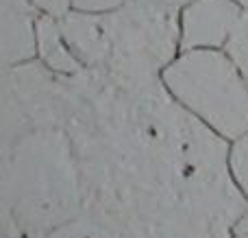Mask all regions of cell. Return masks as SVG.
Segmentation results:
<instances>
[{"instance_id":"obj_1","label":"cell","mask_w":248,"mask_h":238,"mask_svg":"<svg viewBox=\"0 0 248 238\" xmlns=\"http://www.w3.org/2000/svg\"><path fill=\"white\" fill-rule=\"evenodd\" d=\"M63 129L81 166L85 210L141 238L237 223L248 210L231 173V142L176 103L163 81L126 85L81 70L68 77Z\"/></svg>"},{"instance_id":"obj_2","label":"cell","mask_w":248,"mask_h":238,"mask_svg":"<svg viewBox=\"0 0 248 238\" xmlns=\"http://www.w3.org/2000/svg\"><path fill=\"white\" fill-rule=\"evenodd\" d=\"M2 238H24L85 210L78 157L63 127H35L0 144Z\"/></svg>"},{"instance_id":"obj_3","label":"cell","mask_w":248,"mask_h":238,"mask_svg":"<svg viewBox=\"0 0 248 238\" xmlns=\"http://www.w3.org/2000/svg\"><path fill=\"white\" fill-rule=\"evenodd\" d=\"M61 31L83 68L126 85L161 81L181 52V9L128 0L109 13L70 11Z\"/></svg>"},{"instance_id":"obj_4","label":"cell","mask_w":248,"mask_h":238,"mask_svg":"<svg viewBox=\"0 0 248 238\" xmlns=\"http://www.w3.org/2000/svg\"><path fill=\"white\" fill-rule=\"evenodd\" d=\"M161 81L176 103L220 138L235 142L248 134V79L227 48L181 51Z\"/></svg>"},{"instance_id":"obj_5","label":"cell","mask_w":248,"mask_h":238,"mask_svg":"<svg viewBox=\"0 0 248 238\" xmlns=\"http://www.w3.org/2000/svg\"><path fill=\"white\" fill-rule=\"evenodd\" d=\"M68 114V77L39 59L2 66L0 144L35 127H63Z\"/></svg>"},{"instance_id":"obj_6","label":"cell","mask_w":248,"mask_h":238,"mask_svg":"<svg viewBox=\"0 0 248 238\" xmlns=\"http://www.w3.org/2000/svg\"><path fill=\"white\" fill-rule=\"evenodd\" d=\"M244 16L237 0H192L181 7V51L227 48Z\"/></svg>"},{"instance_id":"obj_7","label":"cell","mask_w":248,"mask_h":238,"mask_svg":"<svg viewBox=\"0 0 248 238\" xmlns=\"http://www.w3.org/2000/svg\"><path fill=\"white\" fill-rule=\"evenodd\" d=\"M42 13L29 0H0L2 66L37 59V20Z\"/></svg>"},{"instance_id":"obj_8","label":"cell","mask_w":248,"mask_h":238,"mask_svg":"<svg viewBox=\"0 0 248 238\" xmlns=\"http://www.w3.org/2000/svg\"><path fill=\"white\" fill-rule=\"evenodd\" d=\"M37 59L48 70L63 74V77H74L81 70H85L70 48L61 31V22L50 16H39L37 20Z\"/></svg>"},{"instance_id":"obj_9","label":"cell","mask_w":248,"mask_h":238,"mask_svg":"<svg viewBox=\"0 0 248 238\" xmlns=\"http://www.w3.org/2000/svg\"><path fill=\"white\" fill-rule=\"evenodd\" d=\"M24 238H141L137 232L126 227L124 223L116 221L111 217L83 210L74 219L61 223L57 227H50L39 234H31Z\"/></svg>"},{"instance_id":"obj_10","label":"cell","mask_w":248,"mask_h":238,"mask_svg":"<svg viewBox=\"0 0 248 238\" xmlns=\"http://www.w3.org/2000/svg\"><path fill=\"white\" fill-rule=\"evenodd\" d=\"M231 173L235 179L240 192L248 201V134H244L240 140L231 142Z\"/></svg>"},{"instance_id":"obj_11","label":"cell","mask_w":248,"mask_h":238,"mask_svg":"<svg viewBox=\"0 0 248 238\" xmlns=\"http://www.w3.org/2000/svg\"><path fill=\"white\" fill-rule=\"evenodd\" d=\"M227 51L231 52V57L237 61L244 77L248 79V9H244V16H242L231 42L227 44Z\"/></svg>"},{"instance_id":"obj_12","label":"cell","mask_w":248,"mask_h":238,"mask_svg":"<svg viewBox=\"0 0 248 238\" xmlns=\"http://www.w3.org/2000/svg\"><path fill=\"white\" fill-rule=\"evenodd\" d=\"M126 2L128 0H72V9L83 13H109Z\"/></svg>"},{"instance_id":"obj_13","label":"cell","mask_w":248,"mask_h":238,"mask_svg":"<svg viewBox=\"0 0 248 238\" xmlns=\"http://www.w3.org/2000/svg\"><path fill=\"white\" fill-rule=\"evenodd\" d=\"M42 16H50V17H65L72 11V0H29Z\"/></svg>"},{"instance_id":"obj_14","label":"cell","mask_w":248,"mask_h":238,"mask_svg":"<svg viewBox=\"0 0 248 238\" xmlns=\"http://www.w3.org/2000/svg\"><path fill=\"white\" fill-rule=\"evenodd\" d=\"M233 238H248V210L240 217V221L235 223V230H233Z\"/></svg>"},{"instance_id":"obj_15","label":"cell","mask_w":248,"mask_h":238,"mask_svg":"<svg viewBox=\"0 0 248 238\" xmlns=\"http://www.w3.org/2000/svg\"><path fill=\"white\" fill-rule=\"evenodd\" d=\"M153 2H159V4H168V7H185L187 2H192V0H153Z\"/></svg>"},{"instance_id":"obj_16","label":"cell","mask_w":248,"mask_h":238,"mask_svg":"<svg viewBox=\"0 0 248 238\" xmlns=\"http://www.w3.org/2000/svg\"><path fill=\"white\" fill-rule=\"evenodd\" d=\"M237 2H240L244 9H248V0H237Z\"/></svg>"}]
</instances>
